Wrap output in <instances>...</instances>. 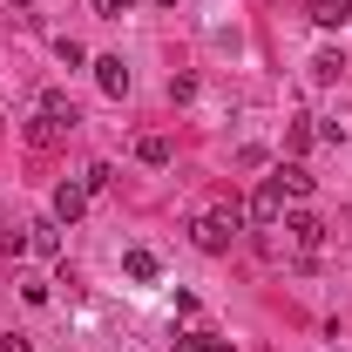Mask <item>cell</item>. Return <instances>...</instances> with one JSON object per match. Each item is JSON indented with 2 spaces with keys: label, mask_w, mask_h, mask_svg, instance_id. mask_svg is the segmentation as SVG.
I'll return each mask as SVG.
<instances>
[{
  "label": "cell",
  "mask_w": 352,
  "mask_h": 352,
  "mask_svg": "<svg viewBox=\"0 0 352 352\" xmlns=\"http://www.w3.org/2000/svg\"><path fill=\"white\" fill-rule=\"evenodd\" d=\"M28 251H41V258H54V251H61V223H54V217L28 223Z\"/></svg>",
  "instance_id": "cell-8"
},
{
  "label": "cell",
  "mask_w": 352,
  "mask_h": 352,
  "mask_svg": "<svg viewBox=\"0 0 352 352\" xmlns=\"http://www.w3.org/2000/svg\"><path fill=\"white\" fill-rule=\"evenodd\" d=\"M88 210V190L82 183H61V190H54V223H75Z\"/></svg>",
  "instance_id": "cell-7"
},
{
  "label": "cell",
  "mask_w": 352,
  "mask_h": 352,
  "mask_svg": "<svg viewBox=\"0 0 352 352\" xmlns=\"http://www.w3.org/2000/svg\"><path fill=\"white\" fill-rule=\"evenodd\" d=\"M210 346H217L210 332H176V352H210Z\"/></svg>",
  "instance_id": "cell-14"
},
{
  "label": "cell",
  "mask_w": 352,
  "mask_h": 352,
  "mask_svg": "<svg viewBox=\"0 0 352 352\" xmlns=\"http://www.w3.org/2000/svg\"><path fill=\"white\" fill-rule=\"evenodd\" d=\"M271 183H278L285 197H311V190H318V176H311L298 156H292V163H278V176H271Z\"/></svg>",
  "instance_id": "cell-3"
},
{
  "label": "cell",
  "mask_w": 352,
  "mask_h": 352,
  "mask_svg": "<svg viewBox=\"0 0 352 352\" xmlns=\"http://www.w3.org/2000/svg\"><path fill=\"white\" fill-rule=\"evenodd\" d=\"M41 116H54V122L68 129V122H75V102H68L61 88H47V95H41Z\"/></svg>",
  "instance_id": "cell-12"
},
{
  "label": "cell",
  "mask_w": 352,
  "mask_h": 352,
  "mask_svg": "<svg viewBox=\"0 0 352 352\" xmlns=\"http://www.w3.org/2000/svg\"><path fill=\"white\" fill-rule=\"evenodd\" d=\"M54 135H61L54 116H34V122H28V142H34V149H54Z\"/></svg>",
  "instance_id": "cell-13"
},
{
  "label": "cell",
  "mask_w": 352,
  "mask_h": 352,
  "mask_svg": "<svg viewBox=\"0 0 352 352\" xmlns=\"http://www.w3.org/2000/svg\"><path fill=\"white\" fill-rule=\"evenodd\" d=\"M95 82H102V95H129V68H122V54H95Z\"/></svg>",
  "instance_id": "cell-5"
},
{
  "label": "cell",
  "mask_w": 352,
  "mask_h": 352,
  "mask_svg": "<svg viewBox=\"0 0 352 352\" xmlns=\"http://www.w3.org/2000/svg\"><path fill=\"white\" fill-rule=\"evenodd\" d=\"M278 217H285V190H278V183H264L258 197L244 204V223H258V230H271Z\"/></svg>",
  "instance_id": "cell-2"
},
{
  "label": "cell",
  "mask_w": 352,
  "mask_h": 352,
  "mask_svg": "<svg viewBox=\"0 0 352 352\" xmlns=\"http://www.w3.org/2000/svg\"><path fill=\"white\" fill-rule=\"evenodd\" d=\"M311 21L318 28H352V0H311Z\"/></svg>",
  "instance_id": "cell-9"
},
{
  "label": "cell",
  "mask_w": 352,
  "mask_h": 352,
  "mask_svg": "<svg viewBox=\"0 0 352 352\" xmlns=\"http://www.w3.org/2000/svg\"><path fill=\"white\" fill-rule=\"evenodd\" d=\"M285 230H292V244H298L305 258H311V251H318V244H325V223L311 217V210H298V217H285Z\"/></svg>",
  "instance_id": "cell-4"
},
{
  "label": "cell",
  "mask_w": 352,
  "mask_h": 352,
  "mask_svg": "<svg viewBox=\"0 0 352 352\" xmlns=\"http://www.w3.org/2000/svg\"><path fill=\"white\" fill-rule=\"evenodd\" d=\"M0 352H34V339L28 332H0Z\"/></svg>",
  "instance_id": "cell-18"
},
{
  "label": "cell",
  "mask_w": 352,
  "mask_h": 352,
  "mask_svg": "<svg viewBox=\"0 0 352 352\" xmlns=\"http://www.w3.org/2000/svg\"><path fill=\"white\" fill-rule=\"evenodd\" d=\"M0 251H7V258H21V251H28V223H21V230H0Z\"/></svg>",
  "instance_id": "cell-16"
},
{
  "label": "cell",
  "mask_w": 352,
  "mask_h": 352,
  "mask_svg": "<svg viewBox=\"0 0 352 352\" xmlns=\"http://www.w3.org/2000/svg\"><path fill=\"white\" fill-rule=\"evenodd\" d=\"M122 271H129L135 285H156V278H163V264H156V251H142V244H129V251H122Z\"/></svg>",
  "instance_id": "cell-6"
},
{
  "label": "cell",
  "mask_w": 352,
  "mask_h": 352,
  "mask_svg": "<svg viewBox=\"0 0 352 352\" xmlns=\"http://www.w3.org/2000/svg\"><path fill=\"white\" fill-rule=\"evenodd\" d=\"M129 7H135V0H95V14H102V21H122Z\"/></svg>",
  "instance_id": "cell-17"
},
{
  "label": "cell",
  "mask_w": 352,
  "mask_h": 352,
  "mask_svg": "<svg viewBox=\"0 0 352 352\" xmlns=\"http://www.w3.org/2000/svg\"><path fill=\"white\" fill-rule=\"evenodd\" d=\"M339 75H346V54H339V47H325V54L311 61V82H339Z\"/></svg>",
  "instance_id": "cell-11"
},
{
  "label": "cell",
  "mask_w": 352,
  "mask_h": 352,
  "mask_svg": "<svg viewBox=\"0 0 352 352\" xmlns=\"http://www.w3.org/2000/svg\"><path fill=\"white\" fill-rule=\"evenodd\" d=\"M135 156H142L149 170H170V135H142V142H135Z\"/></svg>",
  "instance_id": "cell-10"
},
{
  "label": "cell",
  "mask_w": 352,
  "mask_h": 352,
  "mask_svg": "<svg viewBox=\"0 0 352 352\" xmlns=\"http://www.w3.org/2000/svg\"><path fill=\"white\" fill-rule=\"evenodd\" d=\"M237 230H244V204H217V210H204V217L190 223L197 251H210V258H223V251L237 244Z\"/></svg>",
  "instance_id": "cell-1"
},
{
  "label": "cell",
  "mask_w": 352,
  "mask_h": 352,
  "mask_svg": "<svg viewBox=\"0 0 352 352\" xmlns=\"http://www.w3.org/2000/svg\"><path fill=\"white\" fill-rule=\"evenodd\" d=\"M109 176H116L109 163H88V170H82V190H109Z\"/></svg>",
  "instance_id": "cell-15"
}]
</instances>
